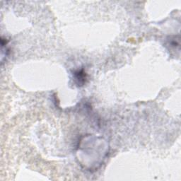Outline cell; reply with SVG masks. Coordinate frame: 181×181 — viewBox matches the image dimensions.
<instances>
[{
	"label": "cell",
	"instance_id": "1",
	"mask_svg": "<svg viewBox=\"0 0 181 181\" xmlns=\"http://www.w3.org/2000/svg\"><path fill=\"white\" fill-rule=\"evenodd\" d=\"M86 73H84L83 71H79L76 73V79L78 81V84L82 85L84 84L85 81H86Z\"/></svg>",
	"mask_w": 181,
	"mask_h": 181
}]
</instances>
